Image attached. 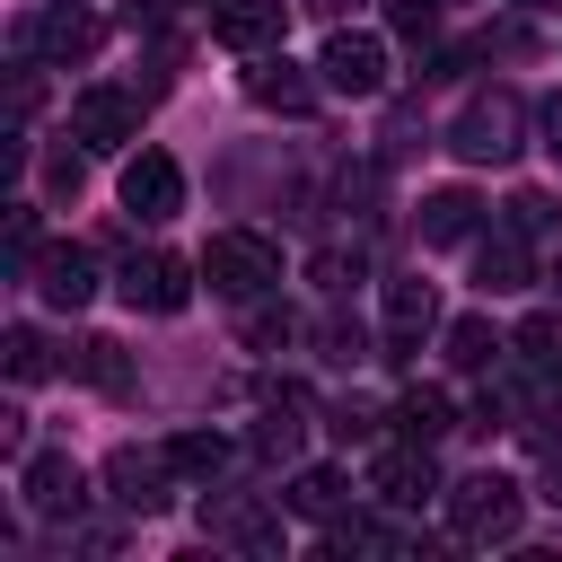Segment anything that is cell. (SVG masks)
<instances>
[{
    "label": "cell",
    "mask_w": 562,
    "mask_h": 562,
    "mask_svg": "<svg viewBox=\"0 0 562 562\" xmlns=\"http://www.w3.org/2000/svg\"><path fill=\"white\" fill-rule=\"evenodd\" d=\"M9 255L35 263V202H9Z\"/></svg>",
    "instance_id": "28"
},
{
    "label": "cell",
    "mask_w": 562,
    "mask_h": 562,
    "mask_svg": "<svg viewBox=\"0 0 562 562\" xmlns=\"http://www.w3.org/2000/svg\"><path fill=\"white\" fill-rule=\"evenodd\" d=\"M70 378H88V386H123L132 369H123V342H70V360H61Z\"/></svg>",
    "instance_id": "25"
},
{
    "label": "cell",
    "mask_w": 562,
    "mask_h": 562,
    "mask_svg": "<svg viewBox=\"0 0 562 562\" xmlns=\"http://www.w3.org/2000/svg\"><path fill=\"white\" fill-rule=\"evenodd\" d=\"M325 544H334V553H413V536H404V527H378V518H334Z\"/></svg>",
    "instance_id": "22"
},
{
    "label": "cell",
    "mask_w": 562,
    "mask_h": 562,
    "mask_svg": "<svg viewBox=\"0 0 562 562\" xmlns=\"http://www.w3.org/2000/svg\"><path fill=\"white\" fill-rule=\"evenodd\" d=\"M18 483H26V509L35 518H79V501H88V474H79L70 448H35Z\"/></svg>",
    "instance_id": "7"
},
{
    "label": "cell",
    "mask_w": 562,
    "mask_h": 562,
    "mask_svg": "<svg viewBox=\"0 0 562 562\" xmlns=\"http://www.w3.org/2000/svg\"><path fill=\"white\" fill-rule=\"evenodd\" d=\"M35 290H44V307H88L97 299V255L88 246H44L35 255Z\"/></svg>",
    "instance_id": "13"
},
{
    "label": "cell",
    "mask_w": 562,
    "mask_h": 562,
    "mask_svg": "<svg viewBox=\"0 0 562 562\" xmlns=\"http://www.w3.org/2000/svg\"><path fill=\"white\" fill-rule=\"evenodd\" d=\"M18 44H26V53H35V44H44V53H53V61H79V53H88V44H97V18H88V9H53V18H44V26H18Z\"/></svg>",
    "instance_id": "17"
},
{
    "label": "cell",
    "mask_w": 562,
    "mask_h": 562,
    "mask_svg": "<svg viewBox=\"0 0 562 562\" xmlns=\"http://www.w3.org/2000/svg\"><path fill=\"white\" fill-rule=\"evenodd\" d=\"M369 492H378L386 509H422V501L439 492V465H430V448H422V439H404V448H386V457L369 465Z\"/></svg>",
    "instance_id": "9"
},
{
    "label": "cell",
    "mask_w": 562,
    "mask_h": 562,
    "mask_svg": "<svg viewBox=\"0 0 562 562\" xmlns=\"http://www.w3.org/2000/svg\"><path fill=\"white\" fill-rule=\"evenodd\" d=\"M553 290H562V255H553Z\"/></svg>",
    "instance_id": "34"
},
{
    "label": "cell",
    "mask_w": 562,
    "mask_h": 562,
    "mask_svg": "<svg viewBox=\"0 0 562 562\" xmlns=\"http://www.w3.org/2000/svg\"><path fill=\"white\" fill-rule=\"evenodd\" d=\"M536 281V255H527V228H492L483 246H474V290L483 299H518Z\"/></svg>",
    "instance_id": "10"
},
{
    "label": "cell",
    "mask_w": 562,
    "mask_h": 562,
    "mask_svg": "<svg viewBox=\"0 0 562 562\" xmlns=\"http://www.w3.org/2000/svg\"><path fill=\"white\" fill-rule=\"evenodd\" d=\"M334 430H342V439H369V430H378V413H369V404H342V422H334Z\"/></svg>",
    "instance_id": "30"
},
{
    "label": "cell",
    "mask_w": 562,
    "mask_h": 562,
    "mask_svg": "<svg viewBox=\"0 0 562 562\" xmlns=\"http://www.w3.org/2000/svg\"><path fill=\"white\" fill-rule=\"evenodd\" d=\"M544 149H553V158H562V97H553V105H544Z\"/></svg>",
    "instance_id": "31"
},
{
    "label": "cell",
    "mask_w": 562,
    "mask_h": 562,
    "mask_svg": "<svg viewBox=\"0 0 562 562\" xmlns=\"http://www.w3.org/2000/svg\"><path fill=\"white\" fill-rule=\"evenodd\" d=\"M430 325H439L430 281H386V360H413L430 342Z\"/></svg>",
    "instance_id": "11"
},
{
    "label": "cell",
    "mask_w": 562,
    "mask_h": 562,
    "mask_svg": "<svg viewBox=\"0 0 562 562\" xmlns=\"http://www.w3.org/2000/svg\"><path fill=\"white\" fill-rule=\"evenodd\" d=\"M553 220H562V211H553V193H518V202H509V228H527V237H544Z\"/></svg>",
    "instance_id": "27"
},
{
    "label": "cell",
    "mask_w": 562,
    "mask_h": 562,
    "mask_svg": "<svg viewBox=\"0 0 562 562\" xmlns=\"http://www.w3.org/2000/svg\"><path fill=\"white\" fill-rule=\"evenodd\" d=\"M518 518H527V492H518L509 474L483 465V474L448 483V527H457V544H509Z\"/></svg>",
    "instance_id": "1"
},
{
    "label": "cell",
    "mask_w": 562,
    "mask_h": 562,
    "mask_svg": "<svg viewBox=\"0 0 562 562\" xmlns=\"http://www.w3.org/2000/svg\"><path fill=\"white\" fill-rule=\"evenodd\" d=\"M483 228V202L465 193V184H439V193H422V246H465Z\"/></svg>",
    "instance_id": "15"
},
{
    "label": "cell",
    "mask_w": 562,
    "mask_h": 562,
    "mask_svg": "<svg viewBox=\"0 0 562 562\" xmlns=\"http://www.w3.org/2000/svg\"><path fill=\"white\" fill-rule=\"evenodd\" d=\"M123 211L149 220V228L176 220V211H184V167H176L167 149H132V158H123Z\"/></svg>",
    "instance_id": "5"
},
{
    "label": "cell",
    "mask_w": 562,
    "mask_h": 562,
    "mask_svg": "<svg viewBox=\"0 0 562 562\" xmlns=\"http://www.w3.org/2000/svg\"><path fill=\"white\" fill-rule=\"evenodd\" d=\"M114 290H123L132 307H149V316H176V307L193 299V263H184V255H132Z\"/></svg>",
    "instance_id": "8"
},
{
    "label": "cell",
    "mask_w": 562,
    "mask_h": 562,
    "mask_svg": "<svg viewBox=\"0 0 562 562\" xmlns=\"http://www.w3.org/2000/svg\"><path fill=\"white\" fill-rule=\"evenodd\" d=\"M316 79H325L334 97H378V88H386V44H378V35H351V26H334V35H325V53H316Z\"/></svg>",
    "instance_id": "4"
},
{
    "label": "cell",
    "mask_w": 562,
    "mask_h": 562,
    "mask_svg": "<svg viewBox=\"0 0 562 562\" xmlns=\"http://www.w3.org/2000/svg\"><path fill=\"white\" fill-rule=\"evenodd\" d=\"M518 132H527V105H518L509 88H492V97H474V105L457 114L448 149H457L465 167H501V158H518Z\"/></svg>",
    "instance_id": "3"
},
{
    "label": "cell",
    "mask_w": 562,
    "mask_h": 562,
    "mask_svg": "<svg viewBox=\"0 0 562 562\" xmlns=\"http://www.w3.org/2000/svg\"><path fill=\"white\" fill-rule=\"evenodd\" d=\"M202 527H211V536H228V544H246V553H281V527H272L263 509H246V501L202 509Z\"/></svg>",
    "instance_id": "20"
},
{
    "label": "cell",
    "mask_w": 562,
    "mask_h": 562,
    "mask_svg": "<svg viewBox=\"0 0 562 562\" xmlns=\"http://www.w3.org/2000/svg\"><path fill=\"white\" fill-rule=\"evenodd\" d=\"M53 360H44V342H35V325H9V378L26 386V378H44Z\"/></svg>",
    "instance_id": "26"
},
{
    "label": "cell",
    "mask_w": 562,
    "mask_h": 562,
    "mask_svg": "<svg viewBox=\"0 0 562 562\" xmlns=\"http://www.w3.org/2000/svg\"><path fill=\"white\" fill-rule=\"evenodd\" d=\"M167 474H176V465H167V448H158V457H140V448H114V457H105L114 501H123V509H140V518L167 501Z\"/></svg>",
    "instance_id": "14"
},
{
    "label": "cell",
    "mask_w": 562,
    "mask_h": 562,
    "mask_svg": "<svg viewBox=\"0 0 562 562\" xmlns=\"http://www.w3.org/2000/svg\"><path fill=\"white\" fill-rule=\"evenodd\" d=\"M70 140H88V149L140 140V97H132V88H79V97H70Z\"/></svg>",
    "instance_id": "6"
},
{
    "label": "cell",
    "mask_w": 562,
    "mask_h": 562,
    "mask_svg": "<svg viewBox=\"0 0 562 562\" xmlns=\"http://www.w3.org/2000/svg\"><path fill=\"white\" fill-rule=\"evenodd\" d=\"M299 518H316V527H334L342 518V501H351V474L342 465H307V474H290V492H281Z\"/></svg>",
    "instance_id": "16"
},
{
    "label": "cell",
    "mask_w": 562,
    "mask_h": 562,
    "mask_svg": "<svg viewBox=\"0 0 562 562\" xmlns=\"http://www.w3.org/2000/svg\"><path fill=\"white\" fill-rule=\"evenodd\" d=\"M509 351H518L527 369H544V378H562V316H544V307H536V316H527V325L509 334Z\"/></svg>",
    "instance_id": "23"
},
{
    "label": "cell",
    "mask_w": 562,
    "mask_h": 562,
    "mask_svg": "<svg viewBox=\"0 0 562 562\" xmlns=\"http://www.w3.org/2000/svg\"><path fill=\"white\" fill-rule=\"evenodd\" d=\"M246 97H255L263 114H307V105H316V79H299V61H263V70L246 79Z\"/></svg>",
    "instance_id": "18"
},
{
    "label": "cell",
    "mask_w": 562,
    "mask_h": 562,
    "mask_svg": "<svg viewBox=\"0 0 562 562\" xmlns=\"http://www.w3.org/2000/svg\"><path fill=\"white\" fill-rule=\"evenodd\" d=\"M448 360H457V369H492V360H501V334H492L483 316H457V325H448Z\"/></svg>",
    "instance_id": "24"
},
{
    "label": "cell",
    "mask_w": 562,
    "mask_h": 562,
    "mask_svg": "<svg viewBox=\"0 0 562 562\" xmlns=\"http://www.w3.org/2000/svg\"><path fill=\"white\" fill-rule=\"evenodd\" d=\"M527 9H562V0H527Z\"/></svg>",
    "instance_id": "33"
},
{
    "label": "cell",
    "mask_w": 562,
    "mask_h": 562,
    "mask_svg": "<svg viewBox=\"0 0 562 562\" xmlns=\"http://www.w3.org/2000/svg\"><path fill=\"white\" fill-rule=\"evenodd\" d=\"M307 9H325V18H342V9H351V0H307Z\"/></svg>",
    "instance_id": "32"
},
{
    "label": "cell",
    "mask_w": 562,
    "mask_h": 562,
    "mask_svg": "<svg viewBox=\"0 0 562 562\" xmlns=\"http://www.w3.org/2000/svg\"><path fill=\"white\" fill-rule=\"evenodd\" d=\"M290 448H299V422H290V413H272V422L255 430V457H290Z\"/></svg>",
    "instance_id": "29"
},
{
    "label": "cell",
    "mask_w": 562,
    "mask_h": 562,
    "mask_svg": "<svg viewBox=\"0 0 562 562\" xmlns=\"http://www.w3.org/2000/svg\"><path fill=\"white\" fill-rule=\"evenodd\" d=\"M167 465H176L184 483H211V474L228 465V439H220V430H176V439H167Z\"/></svg>",
    "instance_id": "21"
},
{
    "label": "cell",
    "mask_w": 562,
    "mask_h": 562,
    "mask_svg": "<svg viewBox=\"0 0 562 562\" xmlns=\"http://www.w3.org/2000/svg\"><path fill=\"white\" fill-rule=\"evenodd\" d=\"M281 26H290L281 0H220V9H211V35H220L228 53H272Z\"/></svg>",
    "instance_id": "12"
},
{
    "label": "cell",
    "mask_w": 562,
    "mask_h": 562,
    "mask_svg": "<svg viewBox=\"0 0 562 562\" xmlns=\"http://www.w3.org/2000/svg\"><path fill=\"white\" fill-rule=\"evenodd\" d=\"M202 281L220 299H263V290H281V246L255 237V228H220L202 246Z\"/></svg>",
    "instance_id": "2"
},
{
    "label": "cell",
    "mask_w": 562,
    "mask_h": 562,
    "mask_svg": "<svg viewBox=\"0 0 562 562\" xmlns=\"http://www.w3.org/2000/svg\"><path fill=\"white\" fill-rule=\"evenodd\" d=\"M395 430H404V439H422V448H439V439L457 430V404H448L439 386H413V395L395 404Z\"/></svg>",
    "instance_id": "19"
}]
</instances>
